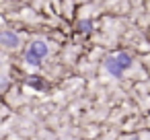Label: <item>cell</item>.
Returning <instances> with one entry per match:
<instances>
[{"mask_svg":"<svg viewBox=\"0 0 150 140\" xmlns=\"http://www.w3.org/2000/svg\"><path fill=\"white\" fill-rule=\"evenodd\" d=\"M78 29L84 31V33H88V31L93 29V23H91V21H80V23H78Z\"/></svg>","mask_w":150,"mask_h":140,"instance_id":"cell-4","label":"cell"},{"mask_svg":"<svg viewBox=\"0 0 150 140\" xmlns=\"http://www.w3.org/2000/svg\"><path fill=\"white\" fill-rule=\"evenodd\" d=\"M0 43L6 45V48H17L19 37H17V33H13V31H0Z\"/></svg>","mask_w":150,"mask_h":140,"instance_id":"cell-3","label":"cell"},{"mask_svg":"<svg viewBox=\"0 0 150 140\" xmlns=\"http://www.w3.org/2000/svg\"><path fill=\"white\" fill-rule=\"evenodd\" d=\"M129 66H132V56L125 54V52H119V54L109 56V58L105 60V68H107V72L113 74V76H121Z\"/></svg>","mask_w":150,"mask_h":140,"instance_id":"cell-1","label":"cell"},{"mask_svg":"<svg viewBox=\"0 0 150 140\" xmlns=\"http://www.w3.org/2000/svg\"><path fill=\"white\" fill-rule=\"evenodd\" d=\"M47 52H50L47 43H45L43 39H37V41H33V43L29 45V50H27V54H25V60H27L29 64L37 66V64L47 56Z\"/></svg>","mask_w":150,"mask_h":140,"instance_id":"cell-2","label":"cell"},{"mask_svg":"<svg viewBox=\"0 0 150 140\" xmlns=\"http://www.w3.org/2000/svg\"><path fill=\"white\" fill-rule=\"evenodd\" d=\"M134 140H140V138H134Z\"/></svg>","mask_w":150,"mask_h":140,"instance_id":"cell-6","label":"cell"},{"mask_svg":"<svg viewBox=\"0 0 150 140\" xmlns=\"http://www.w3.org/2000/svg\"><path fill=\"white\" fill-rule=\"evenodd\" d=\"M29 85H31V87H37V89H43V82H41L39 76H31V78H29Z\"/></svg>","mask_w":150,"mask_h":140,"instance_id":"cell-5","label":"cell"}]
</instances>
